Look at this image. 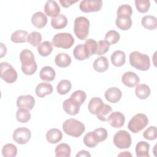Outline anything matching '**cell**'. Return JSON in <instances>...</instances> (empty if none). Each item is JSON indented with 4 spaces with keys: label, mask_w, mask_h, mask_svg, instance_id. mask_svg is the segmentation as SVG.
<instances>
[{
    "label": "cell",
    "mask_w": 157,
    "mask_h": 157,
    "mask_svg": "<svg viewBox=\"0 0 157 157\" xmlns=\"http://www.w3.org/2000/svg\"><path fill=\"white\" fill-rule=\"evenodd\" d=\"M104 96L107 101L111 103H116L121 99L122 92L117 87H110L105 91Z\"/></svg>",
    "instance_id": "14"
},
{
    "label": "cell",
    "mask_w": 157,
    "mask_h": 157,
    "mask_svg": "<svg viewBox=\"0 0 157 157\" xmlns=\"http://www.w3.org/2000/svg\"><path fill=\"white\" fill-rule=\"evenodd\" d=\"M63 137V134L60 130L56 128H52L46 133V139L48 142L54 144L59 142Z\"/></svg>",
    "instance_id": "22"
},
{
    "label": "cell",
    "mask_w": 157,
    "mask_h": 157,
    "mask_svg": "<svg viewBox=\"0 0 157 157\" xmlns=\"http://www.w3.org/2000/svg\"><path fill=\"white\" fill-rule=\"evenodd\" d=\"M55 152V156L57 157H69L71 156V149L67 144L61 143L56 146Z\"/></svg>",
    "instance_id": "30"
},
{
    "label": "cell",
    "mask_w": 157,
    "mask_h": 157,
    "mask_svg": "<svg viewBox=\"0 0 157 157\" xmlns=\"http://www.w3.org/2000/svg\"><path fill=\"white\" fill-rule=\"evenodd\" d=\"M44 11L48 17L53 18L59 14L60 7L56 1L49 0L47 1L45 4Z\"/></svg>",
    "instance_id": "15"
},
{
    "label": "cell",
    "mask_w": 157,
    "mask_h": 157,
    "mask_svg": "<svg viewBox=\"0 0 157 157\" xmlns=\"http://www.w3.org/2000/svg\"><path fill=\"white\" fill-rule=\"evenodd\" d=\"M129 63L132 67L142 71L149 69L150 59L147 55L134 51L129 54Z\"/></svg>",
    "instance_id": "2"
},
{
    "label": "cell",
    "mask_w": 157,
    "mask_h": 157,
    "mask_svg": "<svg viewBox=\"0 0 157 157\" xmlns=\"http://www.w3.org/2000/svg\"><path fill=\"white\" fill-rule=\"evenodd\" d=\"M86 94L83 90H77L74 91L70 96V99L75 103L81 106L85 101Z\"/></svg>",
    "instance_id": "38"
},
{
    "label": "cell",
    "mask_w": 157,
    "mask_h": 157,
    "mask_svg": "<svg viewBox=\"0 0 157 157\" xmlns=\"http://www.w3.org/2000/svg\"><path fill=\"white\" fill-rule=\"evenodd\" d=\"M56 75L55 70L50 66H45L42 68L39 73L40 78L44 81H53Z\"/></svg>",
    "instance_id": "23"
},
{
    "label": "cell",
    "mask_w": 157,
    "mask_h": 157,
    "mask_svg": "<svg viewBox=\"0 0 157 157\" xmlns=\"http://www.w3.org/2000/svg\"><path fill=\"white\" fill-rule=\"evenodd\" d=\"M53 92V86L51 84L46 82L39 83L35 89L36 95L39 98H44Z\"/></svg>",
    "instance_id": "19"
},
{
    "label": "cell",
    "mask_w": 157,
    "mask_h": 157,
    "mask_svg": "<svg viewBox=\"0 0 157 157\" xmlns=\"http://www.w3.org/2000/svg\"><path fill=\"white\" fill-rule=\"evenodd\" d=\"M74 43V39L71 34L68 33H60L55 34L52 39L53 45L58 48L68 49Z\"/></svg>",
    "instance_id": "6"
},
{
    "label": "cell",
    "mask_w": 157,
    "mask_h": 157,
    "mask_svg": "<svg viewBox=\"0 0 157 157\" xmlns=\"http://www.w3.org/2000/svg\"><path fill=\"white\" fill-rule=\"evenodd\" d=\"M53 44L48 40L42 42L37 47V52L42 56H47L53 51Z\"/></svg>",
    "instance_id": "33"
},
{
    "label": "cell",
    "mask_w": 157,
    "mask_h": 157,
    "mask_svg": "<svg viewBox=\"0 0 157 157\" xmlns=\"http://www.w3.org/2000/svg\"><path fill=\"white\" fill-rule=\"evenodd\" d=\"M121 81L125 86L129 88H132L139 83L140 78L135 72L128 71L124 72L122 75Z\"/></svg>",
    "instance_id": "12"
},
{
    "label": "cell",
    "mask_w": 157,
    "mask_h": 157,
    "mask_svg": "<svg viewBox=\"0 0 157 157\" xmlns=\"http://www.w3.org/2000/svg\"><path fill=\"white\" fill-rule=\"evenodd\" d=\"M109 66L108 59L104 56L95 59L93 64V69L98 72H104L107 70Z\"/></svg>",
    "instance_id": "20"
},
{
    "label": "cell",
    "mask_w": 157,
    "mask_h": 157,
    "mask_svg": "<svg viewBox=\"0 0 157 157\" xmlns=\"http://www.w3.org/2000/svg\"><path fill=\"white\" fill-rule=\"evenodd\" d=\"M93 132L96 139L98 142V143L105 140L107 137V131L105 129L103 128H99L98 129H96L93 131Z\"/></svg>",
    "instance_id": "46"
},
{
    "label": "cell",
    "mask_w": 157,
    "mask_h": 157,
    "mask_svg": "<svg viewBox=\"0 0 157 157\" xmlns=\"http://www.w3.org/2000/svg\"><path fill=\"white\" fill-rule=\"evenodd\" d=\"M103 104H104V102L101 99V98L99 97H94L91 98V99L90 101L88 103V110L91 114L96 115L98 111L102 107Z\"/></svg>",
    "instance_id": "32"
},
{
    "label": "cell",
    "mask_w": 157,
    "mask_h": 157,
    "mask_svg": "<svg viewBox=\"0 0 157 157\" xmlns=\"http://www.w3.org/2000/svg\"><path fill=\"white\" fill-rule=\"evenodd\" d=\"M72 85L69 80L64 79L61 80L57 85L56 91L58 94L64 95L68 93L71 90Z\"/></svg>",
    "instance_id": "35"
},
{
    "label": "cell",
    "mask_w": 157,
    "mask_h": 157,
    "mask_svg": "<svg viewBox=\"0 0 157 157\" xmlns=\"http://www.w3.org/2000/svg\"><path fill=\"white\" fill-rule=\"evenodd\" d=\"M34 104L35 99L30 94L20 96L17 100V106L18 108H25L31 110L34 107Z\"/></svg>",
    "instance_id": "13"
},
{
    "label": "cell",
    "mask_w": 157,
    "mask_h": 157,
    "mask_svg": "<svg viewBox=\"0 0 157 157\" xmlns=\"http://www.w3.org/2000/svg\"><path fill=\"white\" fill-rule=\"evenodd\" d=\"M72 59L71 56L67 53H61L58 54L55 58L56 65L59 67H67L71 63Z\"/></svg>",
    "instance_id": "25"
},
{
    "label": "cell",
    "mask_w": 157,
    "mask_h": 157,
    "mask_svg": "<svg viewBox=\"0 0 157 157\" xmlns=\"http://www.w3.org/2000/svg\"><path fill=\"white\" fill-rule=\"evenodd\" d=\"M0 76L6 82L12 83L17 80L18 74L11 64L7 62H1L0 63Z\"/></svg>",
    "instance_id": "7"
},
{
    "label": "cell",
    "mask_w": 157,
    "mask_h": 157,
    "mask_svg": "<svg viewBox=\"0 0 157 157\" xmlns=\"http://www.w3.org/2000/svg\"><path fill=\"white\" fill-rule=\"evenodd\" d=\"M31 132L30 130L25 127H20L16 129L13 133V140L20 145L26 144L31 139Z\"/></svg>",
    "instance_id": "9"
},
{
    "label": "cell",
    "mask_w": 157,
    "mask_h": 157,
    "mask_svg": "<svg viewBox=\"0 0 157 157\" xmlns=\"http://www.w3.org/2000/svg\"><path fill=\"white\" fill-rule=\"evenodd\" d=\"M28 33L25 30H17L10 37V40L13 43H24L27 41Z\"/></svg>",
    "instance_id": "31"
},
{
    "label": "cell",
    "mask_w": 157,
    "mask_h": 157,
    "mask_svg": "<svg viewBox=\"0 0 157 157\" xmlns=\"http://www.w3.org/2000/svg\"><path fill=\"white\" fill-rule=\"evenodd\" d=\"M31 23L35 27L39 29L42 28L47 23V17L43 12H37L33 15Z\"/></svg>",
    "instance_id": "18"
},
{
    "label": "cell",
    "mask_w": 157,
    "mask_h": 157,
    "mask_svg": "<svg viewBox=\"0 0 157 157\" xmlns=\"http://www.w3.org/2000/svg\"><path fill=\"white\" fill-rule=\"evenodd\" d=\"M142 25L147 29L155 30L157 27V19L153 15H145L141 20Z\"/></svg>",
    "instance_id": "28"
},
{
    "label": "cell",
    "mask_w": 157,
    "mask_h": 157,
    "mask_svg": "<svg viewBox=\"0 0 157 157\" xmlns=\"http://www.w3.org/2000/svg\"><path fill=\"white\" fill-rule=\"evenodd\" d=\"M6 53H7L6 47L4 45L3 43H1V55H0V57L2 58L4 56L6 55Z\"/></svg>",
    "instance_id": "49"
},
{
    "label": "cell",
    "mask_w": 157,
    "mask_h": 157,
    "mask_svg": "<svg viewBox=\"0 0 157 157\" xmlns=\"http://www.w3.org/2000/svg\"><path fill=\"white\" fill-rule=\"evenodd\" d=\"M42 41V35L37 31H33L28 34L27 42L33 47H38Z\"/></svg>",
    "instance_id": "39"
},
{
    "label": "cell",
    "mask_w": 157,
    "mask_h": 157,
    "mask_svg": "<svg viewBox=\"0 0 157 157\" xmlns=\"http://www.w3.org/2000/svg\"><path fill=\"white\" fill-rule=\"evenodd\" d=\"M120 39V34L115 30L109 31L108 32H107L104 37V40L106 41L109 45L117 44L119 41Z\"/></svg>",
    "instance_id": "37"
},
{
    "label": "cell",
    "mask_w": 157,
    "mask_h": 157,
    "mask_svg": "<svg viewBox=\"0 0 157 157\" xmlns=\"http://www.w3.org/2000/svg\"><path fill=\"white\" fill-rule=\"evenodd\" d=\"M117 14V15H123L131 17L132 14V9L129 4H122L118 7Z\"/></svg>",
    "instance_id": "47"
},
{
    "label": "cell",
    "mask_w": 157,
    "mask_h": 157,
    "mask_svg": "<svg viewBox=\"0 0 157 157\" xmlns=\"http://www.w3.org/2000/svg\"><path fill=\"white\" fill-rule=\"evenodd\" d=\"M135 93L136 96L140 99H145L150 94V87L146 84H138L136 86Z\"/></svg>",
    "instance_id": "29"
},
{
    "label": "cell",
    "mask_w": 157,
    "mask_h": 157,
    "mask_svg": "<svg viewBox=\"0 0 157 157\" xmlns=\"http://www.w3.org/2000/svg\"><path fill=\"white\" fill-rule=\"evenodd\" d=\"M73 55L75 58L79 61H83L90 58L84 44L77 45L73 50Z\"/></svg>",
    "instance_id": "27"
},
{
    "label": "cell",
    "mask_w": 157,
    "mask_h": 157,
    "mask_svg": "<svg viewBox=\"0 0 157 157\" xmlns=\"http://www.w3.org/2000/svg\"><path fill=\"white\" fill-rule=\"evenodd\" d=\"M107 121L113 128H120L124 124L125 117L120 112H113L109 114Z\"/></svg>",
    "instance_id": "11"
},
{
    "label": "cell",
    "mask_w": 157,
    "mask_h": 157,
    "mask_svg": "<svg viewBox=\"0 0 157 157\" xmlns=\"http://www.w3.org/2000/svg\"><path fill=\"white\" fill-rule=\"evenodd\" d=\"M80 106L70 98L64 101L63 108L65 112L70 115H75L80 111Z\"/></svg>",
    "instance_id": "17"
},
{
    "label": "cell",
    "mask_w": 157,
    "mask_h": 157,
    "mask_svg": "<svg viewBox=\"0 0 157 157\" xmlns=\"http://www.w3.org/2000/svg\"><path fill=\"white\" fill-rule=\"evenodd\" d=\"M21 63V71L26 75H32L37 71V66L33 53L28 49L22 50L20 53Z\"/></svg>",
    "instance_id": "1"
},
{
    "label": "cell",
    "mask_w": 157,
    "mask_h": 157,
    "mask_svg": "<svg viewBox=\"0 0 157 157\" xmlns=\"http://www.w3.org/2000/svg\"><path fill=\"white\" fill-rule=\"evenodd\" d=\"M102 6V1L83 0L80 2L79 7L82 12L85 13L96 12L99 11Z\"/></svg>",
    "instance_id": "10"
},
{
    "label": "cell",
    "mask_w": 157,
    "mask_h": 157,
    "mask_svg": "<svg viewBox=\"0 0 157 157\" xmlns=\"http://www.w3.org/2000/svg\"><path fill=\"white\" fill-rule=\"evenodd\" d=\"M78 156H91V155L86 150H81L76 155V157Z\"/></svg>",
    "instance_id": "50"
},
{
    "label": "cell",
    "mask_w": 157,
    "mask_h": 157,
    "mask_svg": "<svg viewBox=\"0 0 157 157\" xmlns=\"http://www.w3.org/2000/svg\"><path fill=\"white\" fill-rule=\"evenodd\" d=\"M113 144L120 149L128 148L131 145V137L129 132L125 130H120L113 136Z\"/></svg>",
    "instance_id": "8"
},
{
    "label": "cell",
    "mask_w": 157,
    "mask_h": 157,
    "mask_svg": "<svg viewBox=\"0 0 157 157\" xmlns=\"http://www.w3.org/2000/svg\"><path fill=\"white\" fill-rule=\"evenodd\" d=\"M116 26L120 29L123 31L128 30L132 26V19L128 15H117L115 21Z\"/></svg>",
    "instance_id": "16"
},
{
    "label": "cell",
    "mask_w": 157,
    "mask_h": 157,
    "mask_svg": "<svg viewBox=\"0 0 157 157\" xmlns=\"http://www.w3.org/2000/svg\"><path fill=\"white\" fill-rule=\"evenodd\" d=\"M148 124V119L144 113H137L129 120L128 128L132 132L136 134L142 131Z\"/></svg>",
    "instance_id": "5"
},
{
    "label": "cell",
    "mask_w": 157,
    "mask_h": 157,
    "mask_svg": "<svg viewBox=\"0 0 157 157\" xmlns=\"http://www.w3.org/2000/svg\"><path fill=\"white\" fill-rule=\"evenodd\" d=\"M2 154L4 157H14L17 154V148L12 144H7L2 148Z\"/></svg>",
    "instance_id": "40"
},
{
    "label": "cell",
    "mask_w": 157,
    "mask_h": 157,
    "mask_svg": "<svg viewBox=\"0 0 157 157\" xmlns=\"http://www.w3.org/2000/svg\"><path fill=\"white\" fill-rule=\"evenodd\" d=\"M97 50L96 55H102L107 53L110 48V45L108 44V43L105 40H99L98 42H97Z\"/></svg>",
    "instance_id": "45"
},
{
    "label": "cell",
    "mask_w": 157,
    "mask_h": 157,
    "mask_svg": "<svg viewBox=\"0 0 157 157\" xmlns=\"http://www.w3.org/2000/svg\"><path fill=\"white\" fill-rule=\"evenodd\" d=\"M90 21L85 17H78L75 19L74 31L77 37L83 40L86 39L89 34Z\"/></svg>",
    "instance_id": "4"
},
{
    "label": "cell",
    "mask_w": 157,
    "mask_h": 157,
    "mask_svg": "<svg viewBox=\"0 0 157 157\" xmlns=\"http://www.w3.org/2000/svg\"><path fill=\"white\" fill-rule=\"evenodd\" d=\"M63 129L66 134L74 137H78L83 133L85 128L81 121L76 119L69 118L63 123Z\"/></svg>",
    "instance_id": "3"
},
{
    "label": "cell",
    "mask_w": 157,
    "mask_h": 157,
    "mask_svg": "<svg viewBox=\"0 0 157 157\" xmlns=\"http://www.w3.org/2000/svg\"><path fill=\"white\" fill-rule=\"evenodd\" d=\"M110 59L113 66L121 67L124 64L126 61L125 53L121 50H116L112 54Z\"/></svg>",
    "instance_id": "21"
},
{
    "label": "cell",
    "mask_w": 157,
    "mask_h": 157,
    "mask_svg": "<svg viewBox=\"0 0 157 157\" xmlns=\"http://www.w3.org/2000/svg\"><path fill=\"white\" fill-rule=\"evenodd\" d=\"M78 1H72V0H60L59 2L63 7L67 8L70 7L72 4L76 3Z\"/></svg>",
    "instance_id": "48"
},
{
    "label": "cell",
    "mask_w": 157,
    "mask_h": 157,
    "mask_svg": "<svg viewBox=\"0 0 157 157\" xmlns=\"http://www.w3.org/2000/svg\"><path fill=\"white\" fill-rule=\"evenodd\" d=\"M16 118L20 123H27L31 119L29 110L25 108H19L16 112Z\"/></svg>",
    "instance_id": "36"
},
{
    "label": "cell",
    "mask_w": 157,
    "mask_h": 157,
    "mask_svg": "<svg viewBox=\"0 0 157 157\" xmlns=\"http://www.w3.org/2000/svg\"><path fill=\"white\" fill-rule=\"evenodd\" d=\"M84 144L89 148H94L99 143L96 140L93 131H91L85 134L83 137Z\"/></svg>",
    "instance_id": "41"
},
{
    "label": "cell",
    "mask_w": 157,
    "mask_h": 157,
    "mask_svg": "<svg viewBox=\"0 0 157 157\" xmlns=\"http://www.w3.org/2000/svg\"><path fill=\"white\" fill-rule=\"evenodd\" d=\"M135 6L140 13H144L148 11L150 7V2L149 0H136Z\"/></svg>",
    "instance_id": "42"
},
{
    "label": "cell",
    "mask_w": 157,
    "mask_h": 157,
    "mask_svg": "<svg viewBox=\"0 0 157 157\" xmlns=\"http://www.w3.org/2000/svg\"><path fill=\"white\" fill-rule=\"evenodd\" d=\"M118 156H131V154L129 153V151H123L118 155Z\"/></svg>",
    "instance_id": "51"
},
{
    "label": "cell",
    "mask_w": 157,
    "mask_h": 157,
    "mask_svg": "<svg viewBox=\"0 0 157 157\" xmlns=\"http://www.w3.org/2000/svg\"><path fill=\"white\" fill-rule=\"evenodd\" d=\"M84 45L86 48V50L88 52V53L90 57L93 55H94V54L96 55L98 44H97V42L95 40L93 39H87Z\"/></svg>",
    "instance_id": "43"
},
{
    "label": "cell",
    "mask_w": 157,
    "mask_h": 157,
    "mask_svg": "<svg viewBox=\"0 0 157 157\" xmlns=\"http://www.w3.org/2000/svg\"><path fill=\"white\" fill-rule=\"evenodd\" d=\"M143 136L145 139L149 140H153L156 139L157 132L156 127L155 126H149L143 133Z\"/></svg>",
    "instance_id": "44"
},
{
    "label": "cell",
    "mask_w": 157,
    "mask_h": 157,
    "mask_svg": "<svg viewBox=\"0 0 157 157\" xmlns=\"http://www.w3.org/2000/svg\"><path fill=\"white\" fill-rule=\"evenodd\" d=\"M67 25V18L63 14H59L51 20V25L55 29L64 28Z\"/></svg>",
    "instance_id": "24"
},
{
    "label": "cell",
    "mask_w": 157,
    "mask_h": 157,
    "mask_svg": "<svg viewBox=\"0 0 157 157\" xmlns=\"http://www.w3.org/2000/svg\"><path fill=\"white\" fill-rule=\"evenodd\" d=\"M150 145L145 141H140L136 145V153L137 157H149Z\"/></svg>",
    "instance_id": "26"
},
{
    "label": "cell",
    "mask_w": 157,
    "mask_h": 157,
    "mask_svg": "<svg viewBox=\"0 0 157 157\" xmlns=\"http://www.w3.org/2000/svg\"><path fill=\"white\" fill-rule=\"evenodd\" d=\"M112 109L111 106H110L108 104H104L102 107L99 109L96 113L97 118L102 121H107L108 117L110 114V113L112 112Z\"/></svg>",
    "instance_id": "34"
}]
</instances>
